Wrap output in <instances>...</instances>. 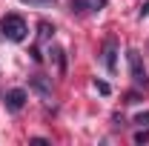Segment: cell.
<instances>
[{"label":"cell","mask_w":149,"mask_h":146,"mask_svg":"<svg viewBox=\"0 0 149 146\" xmlns=\"http://www.w3.org/2000/svg\"><path fill=\"white\" fill-rule=\"evenodd\" d=\"M89 6H86V0H72V12H77V15H83Z\"/></svg>","instance_id":"9c48e42d"},{"label":"cell","mask_w":149,"mask_h":146,"mask_svg":"<svg viewBox=\"0 0 149 146\" xmlns=\"http://www.w3.org/2000/svg\"><path fill=\"white\" fill-rule=\"evenodd\" d=\"M95 89H97V92H100V95H109V83H106V80H95Z\"/></svg>","instance_id":"30bf717a"},{"label":"cell","mask_w":149,"mask_h":146,"mask_svg":"<svg viewBox=\"0 0 149 146\" xmlns=\"http://www.w3.org/2000/svg\"><path fill=\"white\" fill-rule=\"evenodd\" d=\"M20 3H29V6H55V0H20Z\"/></svg>","instance_id":"8fae6325"},{"label":"cell","mask_w":149,"mask_h":146,"mask_svg":"<svg viewBox=\"0 0 149 146\" xmlns=\"http://www.w3.org/2000/svg\"><path fill=\"white\" fill-rule=\"evenodd\" d=\"M126 60H129L132 80H135L138 86H149V74H146V69H143V63H141V55H138L135 49H129V52H126Z\"/></svg>","instance_id":"7a4b0ae2"},{"label":"cell","mask_w":149,"mask_h":146,"mask_svg":"<svg viewBox=\"0 0 149 146\" xmlns=\"http://www.w3.org/2000/svg\"><path fill=\"white\" fill-rule=\"evenodd\" d=\"M37 29H40V40H49V35H52V32H55V29H52V26H49V23H40V26H37Z\"/></svg>","instance_id":"ba28073f"},{"label":"cell","mask_w":149,"mask_h":146,"mask_svg":"<svg viewBox=\"0 0 149 146\" xmlns=\"http://www.w3.org/2000/svg\"><path fill=\"white\" fill-rule=\"evenodd\" d=\"M146 140H149V132H146V126H143L138 135H135V143H146Z\"/></svg>","instance_id":"7c38bea8"},{"label":"cell","mask_w":149,"mask_h":146,"mask_svg":"<svg viewBox=\"0 0 149 146\" xmlns=\"http://www.w3.org/2000/svg\"><path fill=\"white\" fill-rule=\"evenodd\" d=\"M132 123H138L141 129L149 126V112H141V115H135V120H132Z\"/></svg>","instance_id":"52a82bcc"},{"label":"cell","mask_w":149,"mask_h":146,"mask_svg":"<svg viewBox=\"0 0 149 146\" xmlns=\"http://www.w3.org/2000/svg\"><path fill=\"white\" fill-rule=\"evenodd\" d=\"M115 55H118L115 40H106V46H103V63H106V69H109V72H115Z\"/></svg>","instance_id":"5b68a950"},{"label":"cell","mask_w":149,"mask_h":146,"mask_svg":"<svg viewBox=\"0 0 149 146\" xmlns=\"http://www.w3.org/2000/svg\"><path fill=\"white\" fill-rule=\"evenodd\" d=\"M26 32H29V26H26V20L20 17V15H6V17L0 20V35L6 37V40H12V43L26 40Z\"/></svg>","instance_id":"6da1fadb"},{"label":"cell","mask_w":149,"mask_h":146,"mask_svg":"<svg viewBox=\"0 0 149 146\" xmlns=\"http://www.w3.org/2000/svg\"><path fill=\"white\" fill-rule=\"evenodd\" d=\"M26 97H29V95H26L23 89H9L6 92V109L9 112H20L23 106H26Z\"/></svg>","instance_id":"277c9868"},{"label":"cell","mask_w":149,"mask_h":146,"mask_svg":"<svg viewBox=\"0 0 149 146\" xmlns=\"http://www.w3.org/2000/svg\"><path fill=\"white\" fill-rule=\"evenodd\" d=\"M146 15H149V3L143 6V9H141V17H146Z\"/></svg>","instance_id":"4fadbf2b"},{"label":"cell","mask_w":149,"mask_h":146,"mask_svg":"<svg viewBox=\"0 0 149 146\" xmlns=\"http://www.w3.org/2000/svg\"><path fill=\"white\" fill-rule=\"evenodd\" d=\"M49 55H52V60L57 63V72H66V57H63V49H60V46H52V49H49Z\"/></svg>","instance_id":"8992f818"},{"label":"cell","mask_w":149,"mask_h":146,"mask_svg":"<svg viewBox=\"0 0 149 146\" xmlns=\"http://www.w3.org/2000/svg\"><path fill=\"white\" fill-rule=\"evenodd\" d=\"M29 86H32L43 100H52V83H49L46 74H32V77H29Z\"/></svg>","instance_id":"3957f363"}]
</instances>
